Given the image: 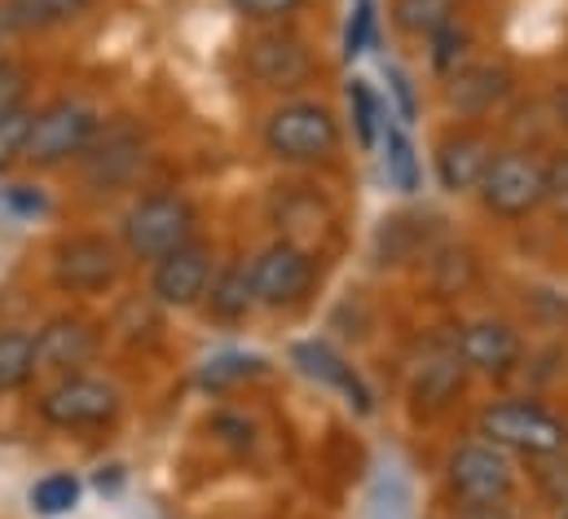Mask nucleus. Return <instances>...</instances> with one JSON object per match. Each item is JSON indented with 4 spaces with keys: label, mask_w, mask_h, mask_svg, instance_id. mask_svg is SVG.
I'll return each mask as SVG.
<instances>
[{
    "label": "nucleus",
    "mask_w": 568,
    "mask_h": 519,
    "mask_svg": "<svg viewBox=\"0 0 568 519\" xmlns=\"http://www.w3.org/2000/svg\"><path fill=\"white\" fill-rule=\"evenodd\" d=\"M476 431H480V440H489L498 449L529 454V458H556L568 449V423L538 400L485 405L480 418H476Z\"/></svg>",
    "instance_id": "nucleus-1"
},
{
    "label": "nucleus",
    "mask_w": 568,
    "mask_h": 519,
    "mask_svg": "<svg viewBox=\"0 0 568 519\" xmlns=\"http://www.w3.org/2000/svg\"><path fill=\"white\" fill-rule=\"evenodd\" d=\"M194 230H199V216H194V203L185 194H172V190L142 194L124 216V252L133 260L154 264L168 252L194 243Z\"/></svg>",
    "instance_id": "nucleus-2"
},
{
    "label": "nucleus",
    "mask_w": 568,
    "mask_h": 519,
    "mask_svg": "<svg viewBox=\"0 0 568 519\" xmlns=\"http://www.w3.org/2000/svg\"><path fill=\"white\" fill-rule=\"evenodd\" d=\"M124 396L111 379L98 375H62L53 388L36 400L40 423H49L53 431H102L120 418Z\"/></svg>",
    "instance_id": "nucleus-3"
},
{
    "label": "nucleus",
    "mask_w": 568,
    "mask_h": 519,
    "mask_svg": "<svg viewBox=\"0 0 568 519\" xmlns=\"http://www.w3.org/2000/svg\"><path fill=\"white\" fill-rule=\"evenodd\" d=\"M476 190H480L485 212L503 221H525L547 203V167L529 150H494Z\"/></svg>",
    "instance_id": "nucleus-4"
},
{
    "label": "nucleus",
    "mask_w": 568,
    "mask_h": 519,
    "mask_svg": "<svg viewBox=\"0 0 568 519\" xmlns=\"http://www.w3.org/2000/svg\"><path fill=\"white\" fill-rule=\"evenodd\" d=\"M98 129H102V115L89 102L58 98L44 111H36L31 132H27V145H22V159L31 167H62V163H71V159L84 154V145L93 141Z\"/></svg>",
    "instance_id": "nucleus-5"
},
{
    "label": "nucleus",
    "mask_w": 568,
    "mask_h": 519,
    "mask_svg": "<svg viewBox=\"0 0 568 519\" xmlns=\"http://www.w3.org/2000/svg\"><path fill=\"white\" fill-rule=\"evenodd\" d=\"M265 150L283 163H326L339 150V120L322 102H283L265 120Z\"/></svg>",
    "instance_id": "nucleus-6"
},
{
    "label": "nucleus",
    "mask_w": 568,
    "mask_h": 519,
    "mask_svg": "<svg viewBox=\"0 0 568 519\" xmlns=\"http://www.w3.org/2000/svg\"><path fill=\"white\" fill-rule=\"evenodd\" d=\"M449 493L458 498V507H503L516 489V471L507 449L489 445V440H467L449 454L445 467Z\"/></svg>",
    "instance_id": "nucleus-7"
},
{
    "label": "nucleus",
    "mask_w": 568,
    "mask_h": 519,
    "mask_svg": "<svg viewBox=\"0 0 568 519\" xmlns=\"http://www.w3.org/2000/svg\"><path fill=\"white\" fill-rule=\"evenodd\" d=\"M124 252L106 234H71L53 252V282L71 295H102L120 282Z\"/></svg>",
    "instance_id": "nucleus-8"
},
{
    "label": "nucleus",
    "mask_w": 568,
    "mask_h": 519,
    "mask_svg": "<svg viewBox=\"0 0 568 519\" xmlns=\"http://www.w3.org/2000/svg\"><path fill=\"white\" fill-rule=\"evenodd\" d=\"M247 277H252V299L261 308H286L295 299H304L317 282V264L304 247H295L291 238L265 247L261 256L247 264Z\"/></svg>",
    "instance_id": "nucleus-9"
},
{
    "label": "nucleus",
    "mask_w": 568,
    "mask_h": 519,
    "mask_svg": "<svg viewBox=\"0 0 568 519\" xmlns=\"http://www.w3.org/2000/svg\"><path fill=\"white\" fill-rule=\"evenodd\" d=\"M142 159H145V141L142 132H138V124H129V120L102 124V129L93 132V141L84 145V154H80L84 181L93 190H120V185H129L138 176Z\"/></svg>",
    "instance_id": "nucleus-10"
},
{
    "label": "nucleus",
    "mask_w": 568,
    "mask_h": 519,
    "mask_svg": "<svg viewBox=\"0 0 568 519\" xmlns=\"http://www.w3.org/2000/svg\"><path fill=\"white\" fill-rule=\"evenodd\" d=\"M212 252L203 243H185L176 252H168L163 260H154L150 273V291L163 308H194L207 286H212Z\"/></svg>",
    "instance_id": "nucleus-11"
},
{
    "label": "nucleus",
    "mask_w": 568,
    "mask_h": 519,
    "mask_svg": "<svg viewBox=\"0 0 568 519\" xmlns=\"http://www.w3.org/2000/svg\"><path fill=\"white\" fill-rule=\"evenodd\" d=\"M243 67L265 89H300L313 75V53L304 40H295L286 31H265L256 40H247Z\"/></svg>",
    "instance_id": "nucleus-12"
},
{
    "label": "nucleus",
    "mask_w": 568,
    "mask_h": 519,
    "mask_svg": "<svg viewBox=\"0 0 568 519\" xmlns=\"http://www.w3.org/2000/svg\"><path fill=\"white\" fill-rule=\"evenodd\" d=\"M102 348V335L84 317H53L36 335V370L49 375H80Z\"/></svg>",
    "instance_id": "nucleus-13"
},
{
    "label": "nucleus",
    "mask_w": 568,
    "mask_h": 519,
    "mask_svg": "<svg viewBox=\"0 0 568 519\" xmlns=\"http://www.w3.org/2000/svg\"><path fill=\"white\" fill-rule=\"evenodd\" d=\"M520 353H525L520 335H516L507 322H494V317L467 322V326H458V335H454V362H458L463 370L507 375V370L520 366Z\"/></svg>",
    "instance_id": "nucleus-14"
},
{
    "label": "nucleus",
    "mask_w": 568,
    "mask_h": 519,
    "mask_svg": "<svg viewBox=\"0 0 568 519\" xmlns=\"http://www.w3.org/2000/svg\"><path fill=\"white\" fill-rule=\"evenodd\" d=\"M494 159V141L485 132L458 129L436 145V181L445 194H467L480 185L485 167Z\"/></svg>",
    "instance_id": "nucleus-15"
},
{
    "label": "nucleus",
    "mask_w": 568,
    "mask_h": 519,
    "mask_svg": "<svg viewBox=\"0 0 568 519\" xmlns=\"http://www.w3.org/2000/svg\"><path fill=\"white\" fill-rule=\"evenodd\" d=\"M511 93V71L507 67H494V62H480V67H463L449 84V106L467 120H480L489 115L494 106H503Z\"/></svg>",
    "instance_id": "nucleus-16"
},
{
    "label": "nucleus",
    "mask_w": 568,
    "mask_h": 519,
    "mask_svg": "<svg viewBox=\"0 0 568 519\" xmlns=\"http://www.w3.org/2000/svg\"><path fill=\"white\" fill-rule=\"evenodd\" d=\"M93 0H0V18L9 35H36L75 22Z\"/></svg>",
    "instance_id": "nucleus-17"
},
{
    "label": "nucleus",
    "mask_w": 568,
    "mask_h": 519,
    "mask_svg": "<svg viewBox=\"0 0 568 519\" xmlns=\"http://www.w3.org/2000/svg\"><path fill=\"white\" fill-rule=\"evenodd\" d=\"M36 375V335L4 326L0 330V396L22 391Z\"/></svg>",
    "instance_id": "nucleus-18"
},
{
    "label": "nucleus",
    "mask_w": 568,
    "mask_h": 519,
    "mask_svg": "<svg viewBox=\"0 0 568 519\" xmlns=\"http://www.w3.org/2000/svg\"><path fill=\"white\" fill-rule=\"evenodd\" d=\"M207 291H212V295H207L212 313H216V317H225V322L247 317V308L256 304V299H252L247 264H225L221 273H212V286H207Z\"/></svg>",
    "instance_id": "nucleus-19"
},
{
    "label": "nucleus",
    "mask_w": 568,
    "mask_h": 519,
    "mask_svg": "<svg viewBox=\"0 0 568 519\" xmlns=\"http://www.w3.org/2000/svg\"><path fill=\"white\" fill-rule=\"evenodd\" d=\"M295 357H300V362H308V366H304L308 375H322L326 384H335V388L344 391V396H348V405L371 409V396H366V388L357 384V375H353V370H348V366H344V362H339L331 348H322V344H304Z\"/></svg>",
    "instance_id": "nucleus-20"
},
{
    "label": "nucleus",
    "mask_w": 568,
    "mask_h": 519,
    "mask_svg": "<svg viewBox=\"0 0 568 519\" xmlns=\"http://www.w3.org/2000/svg\"><path fill=\"white\" fill-rule=\"evenodd\" d=\"M384 172L393 181V190L402 194H415L419 181H424V167H419V154H415V141L402 129L388 124V136H384Z\"/></svg>",
    "instance_id": "nucleus-21"
},
{
    "label": "nucleus",
    "mask_w": 568,
    "mask_h": 519,
    "mask_svg": "<svg viewBox=\"0 0 568 519\" xmlns=\"http://www.w3.org/2000/svg\"><path fill=\"white\" fill-rule=\"evenodd\" d=\"M458 0H393V22L406 35H432L454 18Z\"/></svg>",
    "instance_id": "nucleus-22"
},
{
    "label": "nucleus",
    "mask_w": 568,
    "mask_h": 519,
    "mask_svg": "<svg viewBox=\"0 0 568 519\" xmlns=\"http://www.w3.org/2000/svg\"><path fill=\"white\" fill-rule=\"evenodd\" d=\"M463 388V366L454 362V357H445V362H432V366H424V379H419V388H415V396H419V409H445L449 400H454V391Z\"/></svg>",
    "instance_id": "nucleus-23"
},
{
    "label": "nucleus",
    "mask_w": 568,
    "mask_h": 519,
    "mask_svg": "<svg viewBox=\"0 0 568 519\" xmlns=\"http://www.w3.org/2000/svg\"><path fill=\"white\" fill-rule=\"evenodd\" d=\"M75 502H80V480L67 471H53L40 485H31V507L40 516H67Z\"/></svg>",
    "instance_id": "nucleus-24"
},
{
    "label": "nucleus",
    "mask_w": 568,
    "mask_h": 519,
    "mask_svg": "<svg viewBox=\"0 0 568 519\" xmlns=\"http://www.w3.org/2000/svg\"><path fill=\"white\" fill-rule=\"evenodd\" d=\"M348 111H353L357 141L371 150L379 141V102H375V93H371L366 80H348Z\"/></svg>",
    "instance_id": "nucleus-25"
},
{
    "label": "nucleus",
    "mask_w": 568,
    "mask_h": 519,
    "mask_svg": "<svg viewBox=\"0 0 568 519\" xmlns=\"http://www.w3.org/2000/svg\"><path fill=\"white\" fill-rule=\"evenodd\" d=\"M31 120H36L31 106H18V111L0 115V172H9V167L22 159V145H27Z\"/></svg>",
    "instance_id": "nucleus-26"
},
{
    "label": "nucleus",
    "mask_w": 568,
    "mask_h": 519,
    "mask_svg": "<svg viewBox=\"0 0 568 519\" xmlns=\"http://www.w3.org/2000/svg\"><path fill=\"white\" fill-rule=\"evenodd\" d=\"M261 370H265V362H261V357L225 353V357L207 362V370H203V384H207V388H230V384H239V379H252V375H261Z\"/></svg>",
    "instance_id": "nucleus-27"
},
{
    "label": "nucleus",
    "mask_w": 568,
    "mask_h": 519,
    "mask_svg": "<svg viewBox=\"0 0 568 519\" xmlns=\"http://www.w3.org/2000/svg\"><path fill=\"white\" fill-rule=\"evenodd\" d=\"M432 40V62H436V71H454L458 62H463V53H467V27H458V18H449L440 31H432L427 35Z\"/></svg>",
    "instance_id": "nucleus-28"
},
{
    "label": "nucleus",
    "mask_w": 568,
    "mask_h": 519,
    "mask_svg": "<svg viewBox=\"0 0 568 519\" xmlns=\"http://www.w3.org/2000/svg\"><path fill=\"white\" fill-rule=\"evenodd\" d=\"M375 40V0H357L353 4V18H348V31H344V53H366Z\"/></svg>",
    "instance_id": "nucleus-29"
},
{
    "label": "nucleus",
    "mask_w": 568,
    "mask_h": 519,
    "mask_svg": "<svg viewBox=\"0 0 568 519\" xmlns=\"http://www.w3.org/2000/svg\"><path fill=\"white\" fill-rule=\"evenodd\" d=\"M27 89H31V71L4 58V62H0V115L27 106Z\"/></svg>",
    "instance_id": "nucleus-30"
},
{
    "label": "nucleus",
    "mask_w": 568,
    "mask_h": 519,
    "mask_svg": "<svg viewBox=\"0 0 568 519\" xmlns=\"http://www.w3.org/2000/svg\"><path fill=\"white\" fill-rule=\"evenodd\" d=\"M230 9L252 22H286L291 13L304 9V0H230Z\"/></svg>",
    "instance_id": "nucleus-31"
},
{
    "label": "nucleus",
    "mask_w": 568,
    "mask_h": 519,
    "mask_svg": "<svg viewBox=\"0 0 568 519\" xmlns=\"http://www.w3.org/2000/svg\"><path fill=\"white\" fill-rule=\"evenodd\" d=\"M542 167H547V203H556V207L568 212V154L547 159Z\"/></svg>",
    "instance_id": "nucleus-32"
},
{
    "label": "nucleus",
    "mask_w": 568,
    "mask_h": 519,
    "mask_svg": "<svg viewBox=\"0 0 568 519\" xmlns=\"http://www.w3.org/2000/svg\"><path fill=\"white\" fill-rule=\"evenodd\" d=\"M388 84H393V93H397L402 115L415 120V115H419V102H415V84H410V75H406L402 67H388Z\"/></svg>",
    "instance_id": "nucleus-33"
},
{
    "label": "nucleus",
    "mask_w": 568,
    "mask_h": 519,
    "mask_svg": "<svg viewBox=\"0 0 568 519\" xmlns=\"http://www.w3.org/2000/svg\"><path fill=\"white\" fill-rule=\"evenodd\" d=\"M9 203L27 207V212H44V199H40V194H31V185H13V190H9Z\"/></svg>",
    "instance_id": "nucleus-34"
},
{
    "label": "nucleus",
    "mask_w": 568,
    "mask_h": 519,
    "mask_svg": "<svg viewBox=\"0 0 568 519\" xmlns=\"http://www.w3.org/2000/svg\"><path fill=\"white\" fill-rule=\"evenodd\" d=\"M454 519H511L503 507H458V516Z\"/></svg>",
    "instance_id": "nucleus-35"
},
{
    "label": "nucleus",
    "mask_w": 568,
    "mask_h": 519,
    "mask_svg": "<svg viewBox=\"0 0 568 519\" xmlns=\"http://www.w3.org/2000/svg\"><path fill=\"white\" fill-rule=\"evenodd\" d=\"M556 120H560V124L568 129V84L560 89V93H556Z\"/></svg>",
    "instance_id": "nucleus-36"
},
{
    "label": "nucleus",
    "mask_w": 568,
    "mask_h": 519,
    "mask_svg": "<svg viewBox=\"0 0 568 519\" xmlns=\"http://www.w3.org/2000/svg\"><path fill=\"white\" fill-rule=\"evenodd\" d=\"M4 40H9V27H4V18H0V62H4Z\"/></svg>",
    "instance_id": "nucleus-37"
},
{
    "label": "nucleus",
    "mask_w": 568,
    "mask_h": 519,
    "mask_svg": "<svg viewBox=\"0 0 568 519\" xmlns=\"http://www.w3.org/2000/svg\"><path fill=\"white\" fill-rule=\"evenodd\" d=\"M565 519H568V511H565Z\"/></svg>",
    "instance_id": "nucleus-38"
}]
</instances>
